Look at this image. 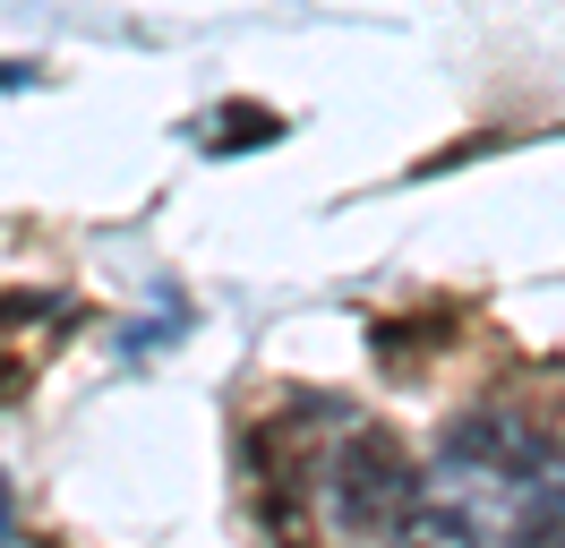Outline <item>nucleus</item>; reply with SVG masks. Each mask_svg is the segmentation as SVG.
I'll return each mask as SVG.
<instances>
[{
    "instance_id": "7",
    "label": "nucleus",
    "mask_w": 565,
    "mask_h": 548,
    "mask_svg": "<svg viewBox=\"0 0 565 548\" xmlns=\"http://www.w3.org/2000/svg\"><path fill=\"white\" fill-rule=\"evenodd\" d=\"M35 317H61V301H43V292H0V335H18V326H35Z\"/></svg>"
},
{
    "instance_id": "9",
    "label": "nucleus",
    "mask_w": 565,
    "mask_h": 548,
    "mask_svg": "<svg viewBox=\"0 0 565 548\" xmlns=\"http://www.w3.org/2000/svg\"><path fill=\"white\" fill-rule=\"evenodd\" d=\"M0 531H9V479H0Z\"/></svg>"
},
{
    "instance_id": "3",
    "label": "nucleus",
    "mask_w": 565,
    "mask_h": 548,
    "mask_svg": "<svg viewBox=\"0 0 565 548\" xmlns=\"http://www.w3.org/2000/svg\"><path fill=\"white\" fill-rule=\"evenodd\" d=\"M462 326V308H420V317H386V326H377V369L386 377H412V369H428V360H437V351H446V335H455Z\"/></svg>"
},
{
    "instance_id": "8",
    "label": "nucleus",
    "mask_w": 565,
    "mask_h": 548,
    "mask_svg": "<svg viewBox=\"0 0 565 548\" xmlns=\"http://www.w3.org/2000/svg\"><path fill=\"white\" fill-rule=\"evenodd\" d=\"M18 394H26V360H18V351H9V342H0V411L18 403Z\"/></svg>"
},
{
    "instance_id": "4",
    "label": "nucleus",
    "mask_w": 565,
    "mask_h": 548,
    "mask_svg": "<svg viewBox=\"0 0 565 548\" xmlns=\"http://www.w3.org/2000/svg\"><path fill=\"white\" fill-rule=\"evenodd\" d=\"M266 137H282V112H266V103H223L198 120V146H214V155H248Z\"/></svg>"
},
{
    "instance_id": "2",
    "label": "nucleus",
    "mask_w": 565,
    "mask_h": 548,
    "mask_svg": "<svg viewBox=\"0 0 565 548\" xmlns=\"http://www.w3.org/2000/svg\"><path fill=\"white\" fill-rule=\"evenodd\" d=\"M326 488H334V514L352 531L386 540L394 523L420 506V463H412V445L394 438V429L360 420V429H343V438L326 445Z\"/></svg>"
},
{
    "instance_id": "5",
    "label": "nucleus",
    "mask_w": 565,
    "mask_h": 548,
    "mask_svg": "<svg viewBox=\"0 0 565 548\" xmlns=\"http://www.w3.org/2000/svg\"><path fill=\"white\" fill-rule=\"evenodd\" d=\"M257 514H266V540L275 548H318V523H309L300 488H257Z\"/></svg>"
},
{
    "instance_id": "6",
    "label": "nucleus",
    "mask_w": 565,
    "mask_h": 548,
    "mask_svg": "<svg viewBox=\"0 0 565 548\" xmlns=\"http://www.w3.org/2000/svg\"><path fill=\"white\" fill-rule=\"evenodd\" d=\"M386 540H394V548H471V531H462L455 514H437V506L420 497V506L403 514V523H394Z\"/></svg>"
},
{
    "instance_id": "1",
    "label": "nucleus",
    "mask_w": 565,
    "mask_h": 548,
    "mask_svg": "<svg viewBox=\"0 0 565 548\" xmlns=\"http://www.w3.org/2000/svg\"><path fill=\"white\" fill-rule=\"evenodd\" d=\"M455 454H480V463H505V472H557L565 463V386L557 377H514L497 386L489 403L462 411Z\"/></svg>"
}]
</instances>
